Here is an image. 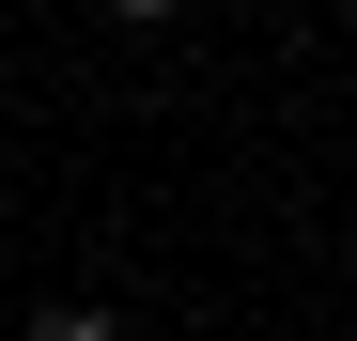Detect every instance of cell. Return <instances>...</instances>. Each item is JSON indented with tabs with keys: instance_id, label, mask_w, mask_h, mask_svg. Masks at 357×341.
<instances>
[{
	"instance_id": "2",
	"label": "cell",
	"mask_w": 357,
	"mask_h": 341,
	"mask_svg": "<svg viewBox=\"0 0 357 341\" xmlns=\"http://www.w3.org/2000/svg\"><path fill=\"white\" fill-rule=\"evenodd\" d=\"M109 16H125V31H171V16H187V0H109Z\"/></svg>"
},
{
	"instance_id": "1",
	"label": "cell",
	"mask_w": 357,
	"mask_h": 341,
	"mask_svg": "<svg viewBox=\"0 0 357 341\" xmlns=\"http://www.w3.org/2000/svg\"><path fill=\"white\" fill-rule=\"evenodd\" d=\"M16 341H125V310H93V295H63V310H31Z\"/></svg>"
},
{
	"instance_id": "3",
	"label": "cell",
	"mask_w": 357,
	"mask_h": 341,
	"mask_svg": "<svg viewBox=\"0 0 357 341\" xmlns=\"http://www.w3.org/2000/svg\"><path fill=\"white\" fill-rule=\"evenodd\" d=\"M0 341H16V326H0Z\"/></svg>"
}]
</instances>
